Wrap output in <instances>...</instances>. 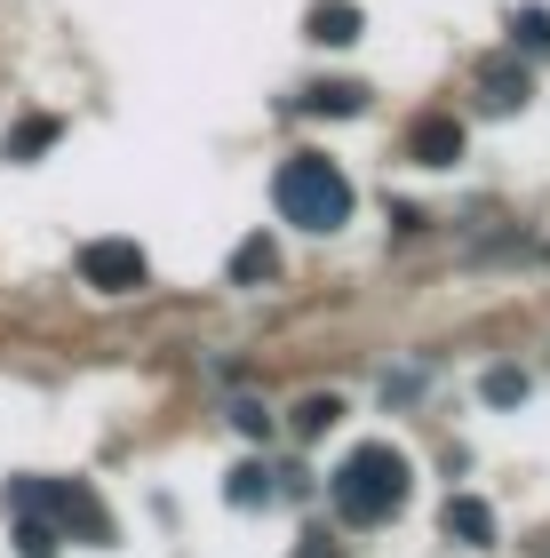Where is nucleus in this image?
<instances>
[{"label":"nucleus","mask_w":550,"mask_h":558,"mask_svg":"<svg viewBox=\"0 0 550 558\" xmlns=\"http://www.w3.org/2000/svg\"><path fill=\"white\" fill-rule=\"evenodd\" d=\"M9 511H40L57 535L81 543H112V511L96 502L88 478H9Z\"/></svg>","instance_id":"7ed1b4c3"},{"label":"nucleus","mask_w":550,"mask_h":558,"mask_svg":"<svg viewBox=\"0 0 550 558\" xmlns=\"http://www.w3.org/2000/svg\"><path fill=\"white\" fill-rule=\"evenodd\" d=\"M223 502H232V511H256V502H271V471H264V463H240L232 478H223Z\"/></svg>","instance_id":"f8f14e48"},{"label":"nucleus","mask_w":550,"mask_h":558,"mask_svg":"<svg viewBox=\"0 0 550 558\" xmlns=\"http://www.w3.org/2000/svg\"><path fill=\"white\" fill-rule=\"evenodd\" d=\"M57 136H64V120H57V112H33V120H16V129H9L0 160H40V151L57 144Z\"/></svg>","instance_id":"1a4fd4ad"},{"label":"nucleus","mask_w":550,"mask_h":558,"mask_svg":"<svg viewBox=\"0 0 550 558\" xmlns=\"http://www.w3.org/2000/svg\"><path fill=\"white\" fill-rule=\"evenodd\" d=\"M407 160L415 168H455L463 160V120L455 112H423L407 129Z\"/></svg>","instance_id":"39448f33"},{"label":"nucleus","mask_w":550,"mask_h":558,"mask_svg":"<svg viewBox=\"0 0 550 558\" xmlns=\"http://www.w3.org/2000/svg\"><path fill=\"white\" fill-rule=\"evenodd\" d=\"M144 271H152V264H144L136 240H88L81 247V279L96 295H129V288H144Z\"/></svg>","instance_id":"20e7f679"},{"label":"nucleus","mask_w":550,"mask_h":558,"mask_svg":"<svg viewBox=\"0 0 550 558\" xmlns=\"http://www.w3.org/2000/svg\"><path fill=\"white\" fill-rule=\"evenodd\" d=\"M311 40L319 48H352L359 40V9L352 0H311Z\"/></svg>","instance_id":"0eeeda50"},{"label":"nucleus","mask_w":550,"mask_h":558,"mask_svg":"<svg viewBox=\"0 0 550 558\" xmlns=\"http://www.w3.org/2000/svg\"><path fill=\"white\" fill-rule=\"evenodd\" d=\"M232 423L247 430V439H271V415L256 408V399H240V408H232Z\"/></svg>","instance_id":"f3484780"},{"label":"nucleus","mask_w":550,"mask_h":558,"mask_svg":"<svg viewBox=\"0 0 550 558\" xmlns=\"http://www.w3.org/2000/svg\"><path fill=\"white\" fill-rule=\"evenodd\" d=\"M439 526H447V535H455V543H470V550H487V543H494V511H487L479 495H447Z\"/></svg>","instance_id":"423d86ee"},{"label":"nucleus","mask_w":550,"mask_h":558,"mask_svg":"<svg viewBox=\"0 0 550 558\" xmlns=\"http://www.w3.org/2000/svg\"><path fill=\"white\" fill-rule=\"evenodd\" d=\"M328 423H343V399H335V391H311L304 408H295V430H304V439H319Z\"/></svg>","instance_id":"4468645a"},{"label":"nucleus","mask_w":550,"mask_h":558,"mask_svg":"<svg viewBox=\"0 0 550 558\" xmlns=\"http://www.w3.org/2000/svg\"><path fill=\"white\" fill-rule=\"evenodd\" d=\"M479 88H487V112H518V105H527V72H518L511 57L479 64Z\"/></svg>","instance_id":"6e6552de"},{"label":"nucleus","mask_w":550,"mask_h":558,"mask_svg":"<svg viewBox=\"0 0 550 558\" xmlns=\"http://www.w3.org/2000/svg\"><path fill=\"white\" fill-rule=\"evenodd\" d=\"M16 550L24 558H57V526H48L40 511H16Z\"/></svg>","instance_id":"ddd939ff"},{"label":"nucleus","mask_w":550,"mask_h":558,"mask_svg":"<svg viewBox=\"0 0 550 558\" xmlns=\"http://www.w3.org/2000/svg\"><path fill=\"white\" fill-rule=\"evenodd\" d=\"M271 271H280V247H271L264 232H247V240L232 247V288H264Z\"/></svg>","instance_id":"9d476101"},{"label":"nucleus","mask_w":550,"mask_h":558,"mask_svg":"<svg viewBox=\"0 0 550 558\" xmlns=\"http://www.w3.org/2000/svg\"><path fill=\"white\" fill-rule=\"evenodd\" d=\"M511 33L527 40L535 57H550V9H518V16H511Z\"/></svg>","instance_id":"dca6fc26"},{"label":"nucleus","mask_w":550,"mask_h":558,"mask_svg":"<svg viewBox=\"0 0 550 558\" xmlns=\"http://www.w3.org/2000/svg\"><path fill=\"white\" fill-rule=\"evenodd\" d=\"M407 454H399L391 439H367V447H352L335 463V478H328V495H335V511H343V526H383L399 502H407Z\"/></svg>","instance_id":"f257e3e1"},{"label":"nucleus","mask_w":550,"mask_h":558,"mask_svg":"<svg viewBox=\"0 0 550 558\" xmlns=\"http://www.w3.org/2000/svg\"><path fill=\"white\" fill-rule=\"evenodd\" d=\"M295 558H335V550H328V535H304V550H295Z\"/></svg>","instance_id":"a211bd4d"},{"label":"nucleus","mask_w":550,"mask_h":558,"mask_svg":"<svg viewBox=\"0 0 550 558\" xmlns=\"http://www.w3.org/2000/svg\"><path fill=\"white\" fill-rule=\"evenodd\" d=\"M304 112L352 120V112H367V88H359V81H328V88H311V96H304Z\"/></svg>","instance_id":"9b49d317"},{"label":"nucleus","mask_w":550,"mask_h":558,"mask_svg":"<svg viewBox=\"0 0 550 558\" xmlns=\"http://www.w3.org/2000/svg\"><path fill=\"white\" fill-rule=\"evenodd\" d=\"M288 223H304V232H335V223H352V175L335 160H319V151H295L280 168V184H271Z\"/></svg>","instance_id":"f03ea898"},{"label":"nucleus","mask_w":550,"mask_h":558,"mask_svg":"<svg viewBox=\"0 0 550 558\" xmlns=\"http://www.w3.org/2000/svg\"><path fill=\"white\" fill-rule=\"evenodd\" d=\"M487 408H518V399H527V375H518V367H487Z\"/></svg>","instance_id":"2eb2a0df"}]
</instances>
